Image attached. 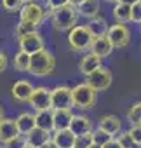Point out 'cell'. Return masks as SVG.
<instances>
[{"mask_svg":"<svg viewBox=\"0 0 141 148\" xmlns=\"http://www.w3.org/2000/svg\"><path fill=\"white\" fill-rule=\"evenodd\" d=\"M79 9L73 4H68L64 7H59L56 11H51V23L59 32H70L77 26L79 19Z\"/></svg>","mask_w":141,"mask_h":148,"instance_id":"6da1fadb","label":"cell"},{"mask_svg":"<svg viewBox=\"0 0 141 148\" xmlns=\"http://www.w3.org/2000/svg\"><path fill=\"white\" fill-rule=\"evenodd\" d=\"M94 42L92 33L89 32L87 25H77L73 30L68 32V45L75 52H82V51H91V45Z\"/></svg>","mask_w":141,"mask_h":148,"instance_id":"7a4b0ae2","label":"cell"},{"mask_svg":"<svg viewBox=\"0 0 141 148\" xmlns=\"http://www.w3.org/2000/svg\"><path fill=\"white\" fill-rule=\"evenodd\" d=\"M54 66H56L54 56L47 49H44V51H40V52L31 56L28 71L31 73V75H35V77H45V75H51V73L54 71Z\"/></svg>","mask_w":141,"mask_h":148,"instance_id":"3957f363","label":"cell"},{"mask_svg":"<svg viewBox=\"0 0 141 148\" xmlns=\"http://www.w3.org/2000/svg\"><path fill=\"white\" fill-rule=\"evenodd\" d=\"M72 94H73V106L79 108V110H91L96 106V101H98V94L92 87H89L86 82L84 84H79L72 89Z\"/></svg>","mask_w":141,"mask_h":148,"instance_id":"277c9868","label":"cell"},{"mask_svg":"<svg viewBox=\"0 0 141 148\" xmlns=\"http://www.w3.org/2000/svg\"><path fill=\"white\" fill-rule=\"evenodd\" d=\"M52 96V110H72L73 108V94L66 86H57L51 89Z\"/></svg>","mask_w":141,"mask_h":148,"instance_id":"5b68a950","label":"cell"},{"mask_svg":"<svg viewBox=\"0 0 141 148\" xmlns=\"http://www.w3.org/2000/svg\"><path fill=\"white\" fill-rule=\"evenodd\" d=\"M112 80H113L112 71L106 70V68H99V70H96L94 73H91L89 77H86V84H87L89 87H92L96 92L106 91V89L112 86Z\"/></svg>","mask_w":141,"mask_h":148,"instance_id":"8992f818","label":"cell"},{"mask_svg":"<svg viewBox=\"0 0 141 148\" xmlns=\"http://www.w3.org/2000/svg\"><path fill=\"white\" fill-rule=\"evenodd\" d=\"M45 11L40 4L37 2H30V4H25L21 12H19V21L23 23H30V25H35L38 26V23H42V19L45 18Z\"/></svg>","mask_w":141,"mask_h":148,"instance_id":"52a82bcc","label":"cell"},{"mask_svg":"<svg viewBox=\"0 0 141 148\" xmlns=\"http://www.w3.org/2000/svg\"><path fill=\"white\" fill-rule=\"evenodd\" d=\"M113 45V49H124L125 45H129L131 42V30L125 26V25H112L110 30H108V35H106Z\"/></svg>","mask_w":141,"mask_h":148,"instance_id":"ba28073f","label":"cell"},{"mask_svg":"<svg viewBox=\"0 0 141 148\" xmlns=\"http://www.w3.org/2000/svg\"><path fill=\"white\" fill-rule=\"evenodd\" d=\"M30 105L35 112H45V110H52V96H51V89L40 86V87H35L33 94H31V99H30Z\"/></svg>","mask_w":141,"mask_h":148,"instance_id":"9c48e42d","label":"cell"},{"mask_svg":"<svg viewBox=\"0 0 141 148\" xmlns=\"http://www.w3.org/2000/svg\"><path fill=\"white\" fill-rule=\"evenodd\" d=\"M19 49H21L23 52H26V54L33 56V54H37V52H40V51H44V49H45L44 37H42L38 32H33V33H30V35L23 37V38L19 40Z\"/></svg>","mask_w":141,"mask_h":148,"instance_id":"30bf717a","label":"cell"},{"mask_svg":"<svg viewBox=\"0 0 141 148\" xmlns=\"http://www.w3.org/2000/svg\"><path fill=\"white\" fill-rule=\"evenodd\" d=\"M33 91H35V87L28 80H18L11 89V96H12V99L19 101V103H26V101L30 103Z\"/></svg>","mask_w":141,"mask_h":148,"instance_id":"8fae6325","label":"cell"},{"mask_svg":"<svg viewBox=\"0 0 141 148\" xmlns=\"http://www.w3.org/2000/svg\"><path fill=\"white\" fill-rule=\"evenodd\" d=\"M98 127L115 138V136H118V134L122 132V120H120L117 115H103V117L99 119Z\"/></svg>","mask_w":141,"mask_h":148,"instance_id":"7c38bea8","label":"cell"},{"mask_svg":"<svg viewBox=\"0 0 141 148\" xmlns=\"http://www.w3.org/2000/svg\"><path fill=\"white\" fill-rule=\"evenodd\" d=\"M18 136H19V129H18L16 119H4L0 122V143L5 145Z\"/></svg>","mask_w":141,"mask_h":148,"instance_id":"4fadbf2b","label":"cell"},{"mask_svg":"<svg viewBox=\"0 0 141 148\" xmlns=\"http://www.w3.org/2000/svg\"><path fill=\"white\" fill-rule=\"evenodd\" d=\"M70 131H72L75 136H86L92 132V120L86 115H75L72 120V125H70Z\"/></svg>","mask_w":141,"mask_h":148,"instance_id":"5bb4252c","label":"cell"},{"mask_svg":"<svg viewBox=\"0 0 141 148\" xmlns=\"http://www.w3.org/2000/svg\"><path fill=\"white\" fill-rule=\"evenodd\" d=\"M99 68H103V66H101V58L94 56L92 52L82 56V59H80V63H79V70H80L82 75H86V77H89L91 73H94V71L99 70Z\"/></svg>","mask_w":141,"mask_h":148,"instance_id":"9a60e30c","label":"cell"},{"mask_svg":"<svg viewBox=\"0 0 141 148\" xmlns=\"http://www.w3.org/2000/svg\"><path fill=\"white\" fill-rule=\"evenodd\" d=\"M75 139H77V136L70 129H66V131H54L52 132V143L57 148H73L75 146Z\"/></svg>","mask_w":141,"mask_h":148,"instance_id":"2e32d148","label":"cell"},{"mask_svg":"<svg viewBox=\"0 0 141 148\" xmlns=\"http://www.w3.org/2000/svg\"><path fill=\"white\" fill-rule=\"evenodd\" d=\"M54 112V131H66L72 125L73 112L72 110H52Z\"/></svg>","mask_w":141,"mask_h":148,"instance_id":"e0dca14e","label":"cell"},{"mask_svg":"<svg viewBox=\"0 0 141 148\" xmlns=\"http://www.w3.org/2000/svg\"><path fill=\"white\" fill-rule=\"evenodd\" d=\"M112 51H113V45H112V42H110L108 37L94 38V42H92V45H91V52H92L94 56L101 58V59L108 58V56L112 54Z\"/></svg>","mask_w":141,"mask_h":148,"instance_id":"ac0fdd59","label":"cell"},{"mask_svg":"<svg viewBox=\"0 0 141 148\" xmlns=\"http://www.w3.org/2000/svg\"><path fill=\"white\" fill-rule=\"evenodd\" d=\"M35 124L38 129L47 131V132H54V112L52 110H45V112H37L35 113Z\"/></svg>","mask_w":141,"mask_h":148,"instance_id":"d6986e66","label":"cell"},{"mask_svg":"<svg viewBox=\"0 0 141 148\" xmlns=\"http://www.w3.org/2000/svg\"><path fill=\"white\" fill-rule=\"evenodd\" d=\"M87 28H89V32L92 33L94 38L106 37V35H108V30H110V26H108V23H106V19H105L103 16H98V18L91 19V21L87 23Z\"/></svg>","mask_w":141,"mask_h":148,"instance_id":"ffe728a7","label":"cell"},{"mask_svg":"<svg viewBox=\"0 0 141 148\" xmlns=\"http://www.w3.org/2000/svg\"><path fill=\"white\" fill-rule=\"evenodd\" d=\"M26 139H28V145H31L33 148H40V146H44L45 143H49V141L52 139V134L47 132V131H42V129L35 127V129L26 136Z\"/></svg>","mask_w":141,"mask_h":148,"instance_id":"44dd1931","label":"cell"},{"mask_svg":"<svg viewBox=\"0 0 141 148\" xmlns=\"http://www.w3.org/2000/svg\"><path fill=\"white\" fill-rule=\"evenodd\" d=\"M79 14L87 18L89 21L98 18L99 16V0H86V2H82L79 7Z\"/></svg>","mask_w":141,"mask_h":148,"instance_id":"7402d4cb","label":"cell"},{"mask_svg":"<svg viewBox=\"0 0 141 148\" xmlns=\"http://www.w3.org/2000/svg\"><path fill=\"white\" fill-rule=\"evenodd\" d=\"M16 124H18L19 134H23V136H28V134L37 127V124H35V115H31V113H21V115L16 119Z\"/></svg>","mask_w":141,"mask_h":148,"instance_id":"603a6c76","label":"cell"},{"mask_svg":"<svg viewBox=\"0 0 141 148\" xmlns=\"http://www.w3.org/2000/svg\"><path fill=\"white\" fill-rule=\"evenodd\" d=\"M112 14H113V18H115L120 25L132 21V7H131V5H125V4H120V2H118V4H115Z\"/></svg>","mask_w":141,"mask_h":148,"instance_id":"cb8c5ba5","label":"cell"},{"mask_svg":"<svg viewBox=\"0 0 141 148\" xmlns=\"http://www.w3.org/2000/svg\"><path fill=\"white\" fill-rule=\"evenodd\" d=\"M30 59H31L30 54H26L23 51L16 52V56H14V68L18 71H28L30 70Z\"/></svg>","mask_w":141,"mask_h":148,"instance_id":"d4e9b609","label":"cell"},{"mask_svg":"<svg viewBox=\"0 0 141 148\" xmlns=\"http://www.w3.org/2000/svg\"><path fill=\"white\" fill-rule=\"evenodd\" d=\"M33 32H37V26L35 25H30V23H23V21H19L18 25H16V28H14V33H16V40L19 42L23 37H26V35H30V33H33Z\"/></svg>","mask_w":141,"mask_h":148,"instance_id":"484cf974","label":"cell"},{"mask_svg":"<svg viewBox=\"0 0 141 148\" xmlns=\"http://www.w3.org/2000/svg\"><path fill=\"white\" fill-rule=\"evenodd\" d=\"M127 119L132 125H141V101L134 103L129 110H127Z\"/></svg>","mask_w":141,"mask_h":148,"instance_id":"4316f807","label":"cell"},{"mask_svg":"<svg viewBox=\"0 0 141 148\" xmlns=\"http://www.w3.org/2000/svg\"><path fill=\"white\" fill-rule=\"evenodd\" d=\"M113 139V136H110L108 132H105V131H101L99 127L96 129V131H92V141H94V145H99V146H105V145H108L110 141Z\"/></svg>","mask_w":141,"mask_h":148,"instance_id":"83f0119b","label":"cell"},{"mask_svg":"<svg viewBox=\"0 0 141 148\" xmlns=\"http://www.w3.org/2000/svg\"><path fill=\"white\" fill-rule=\"evenodd\" d=\"M2 5L7 12H21L25 0H2Z\"/></svg>","mask_w":141,"mask_h":148,"instance_id":"f1b7e54d","label":"cell"},{"mask_svg":"<svg viewBox=\"0 0 141 148\" xmlns=\"http://www.w3.org/2000/svg\"><path fill=\"white\" fill-rule=\"evenodd\" d=\"M117 139H118V143H120L124 148H136V146H138V145L134 143V139H132V136H131L129 131H122V132L117 136Z\"/></svg>","mask_w":141,"mask_h":148,"instance_id":"f546056e","label":"cell"},{"mask_svg":"<svg viewBox=\"0 0 141 148\" xmlns=\"http://www.w3.org/2000/svg\"><path fill=\"white\" fill-rule=\"evenodd\" d=\"M92 145H94V141H92V132H91V134H86V136H77L73 148H91Z\"/></svg>","mask_w":141,"mask_h":148,"instance_id":"4dcf8cb0","label":"cell"},{"mask_svg":"<svg viewBox=\"0 0 141 148\" xmlns=\"http://www.w3.org/2000/svg\"><path fill=\"white\" fill-rule=\"evenodd\" d=\"M26 145H28V139H26V136L19 134V136H18V138H14L12 141L5 143V145H4V148H26Z\"/></svg>","mask_w":141,"mask_h":148,"instance_id":"1f68e13d","label":"cell"},{"mask_svg":"<svg viewBox=\"0 0 141 148\" xmlns=\"http://www.w3.org/2000/svg\"><path fill=\"white\" fill-rule=\"evenodd\" d=\"M70 4V0H47V5H49V11H56L59 7H64Z\"/></svg>","mask_w":141,"mask_h":148,"instance_id":"d6a6232c","label":"cell"},{"mask_svg":"<svg viewBox=\"0 0 141 148\" xmlns=\"http://www.w3.org/2000/svg\"><path fill=\"white\" fill-rule=\"evenodd\" d=\"M129 132H131L134 143L139 146V145H141V125H132V127L129 129Z\"/></svg>","mask_w":141,"mask_h":148,"instance_id":"836d02e7","label":"cell"},{"mask_svg":"<svg viewBox=\"0 0 141 148\" xmlns=\"http://www.w3.org/2000/svg\"><path fill=\"white\" fill-rule=\"evenodd\" d=\"M132 21L134 23H141V2L132 5Z\"/></svg>","mask_w":141,"mask_h":148,"instance_id":"e575fe53","label":"cell"},{"mask_svg":"<svg viewBox=\"0 0 141 148\" xmlns=\"http://www.w3.org/2000/svg\"><path fill=\"white\" fill-rule=\"evenodd\" d=\"M5 68H7V56H5V52L0 51V73H2Z\"/></svg>","mask_w":141,"mask_h":148,"instance_id":"d590c367","label":"cell"},{"mask_svg":"<svg viewBox=\"0 0 141 148\" xmlns=\"http://www.w3.org/2000/svg\"><path fill=\"white\" fill-rule=\"evenodd\" d=\"M103 148H124V146H122V145L118 143V139H117V138H113V139H112V141H110L108 145H105Z\"/></svg>","mask_w":141,"mask_h":148,"instance_id":"8d00e7d4","label":"cell"},{"mask_svg":"<svg viewBox=\"0 0 141 148\" xmlns=\"http://www.w3.org/2000/svg\"><path fill=\"white\" fill-rule=\"evenodd\" d=\"M138 2H141V0H120V4H125V5H131V7Z\"/></svg>","mask_w":141,"mask_h":148,"instance_id":"74e56055","label":"cell"},{"mask_svg":"<svg viewBox=\"0 0 141 148\" xmlns=\"http://www.w3.org/2000/svg\"><path fill=\"white\" fill-rule=\"evenodd\" d=\"M40 148H57V146H56V145L52 143V139H51L49 143H45V145H44V146H40Z\"/></svg>","mask_w":141,"mask_h":148,"instance_id":"f35d334b","label":"cell"},{"mask_svg":"<svg viewBox=\"0 0 141 148\" xmlns=\"http://www.w3.org/2000/svg\"><path fill=\"white\" fill-rule=\"evenodd\" d=\"M82 2H86V0H70V4H73L75 7H79V5H80Z\"/></svg>","mask_w":141,"mask_h":148,"instance_id":"ab89813d","label":"cell"},{"mask_svg":"<svg viewBox=\"0 0 141 148\" xmlns=\"http://www.w3.org/2000/svg\"><path fill=\"white\" fill-rule=\"evenodd\" d=\"M4 120V108H2V105H0V122Z\"/></svg>","mask_w":141,"mask_h":148,"instance_id":"60d3db41","label":"cell"},{"mask_svg":"<svg viewBox=\"0 0 141 148\" xmlns=\"http://www.w3.org/2000/svg\"><path fill=\"white\" fill-rule=\"evenodd\" d=\"M91 148H103V146H99V145H92Z\"/></svg>","mask_w":141,"mask_h":148,"instance_id":"b9f144b4","label":"cell"},{"mask_svg":"<svg viewBox=\"0 0 141 148\" xmlns=\"http://www.w3.org/2000/svg\"><path fill=\"white\" fill-rule=\"evenodd\" d=\"M106 2H117V4H118V2H120V0H106Z\"/></svg>","mask_w":141,"mask_h":148,"instance_id":"7bdbcfd3","label":"cell"},{"mask_svg":"<svg viewBox=\"0 0 141 148\" xmlns=\"http://www.w3.org/2000/svg\"><path fill=\"white\" fill-rule=\"evenodd\" d=\"M30 2H35V0H25V4H30Z\"/></svg>","mask_w":141,"mask_h":148,"instance_id":"ee69618b","label":"cell"},{"mask_svg":"<svg viewBox=\"0 0 141 148\" xmlns=\"http://www.w3.org/2000/svg\"><path fill=\"white\" fill-rule=\"evenodd\" d=\"M26 148H33V146H31V145H26Z\"/></svg>","mask_w":141,"mask_h":148,"instance_id":"f6af8a7d","label":"cell"},{"mask_svg":"<svg viewBox=\"0 0 141 148\" xmlns=\"http://www.w3.org/2000/svg\"><path fill=\"white\" fill-rule=\"evenodd\" d=\"M139 28H141V23H139Z\"/></svg>","mask_w":141,"mask_h":148,"instance_id":"bcb514c9","label":"cell"},{"mask_svg":"<svg viewBox=\"0 0 141 148\" xmlns=\"http://www.w3.org/2000/svg\"><path fill=\"white\" fill-rule=\"evenodd\" d=\"M45 2H47V0H45Z\"/></svg>","mask_w":141,"mask_h":148,"instance_id":"7dc6e473","label":"cell"}]
</instances>
